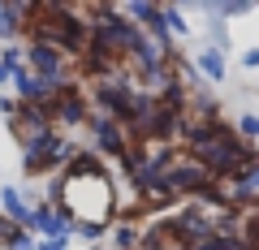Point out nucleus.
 <instances>
[{
	"label": "nucleus",
	"instance_id": "5",
	"mask_svg": "<svg viewBox=\"0 0 259 250\" xmlns=\"http://www.w3.org/2000/svg\"><path fill=\"white\" fill-rule=\"evenodd\" d=\"M160 18H164V30H168V39H173L177 47L190 39V18H186L177 5H160Z\"/></svg>",
	"mask_w": 259,
	"mask_h": 250
},
{
	"label": "nucleus",
	"instance_id": "11",
	"mask_svg": "<svg viewBox=\"0 0 259 250\" xmlns=\"http://www.w3.org/2000/svg\"><path fill=\"white\" fill-rule=\"evenodd\" d=\"M9 250H35V237H30V233L22 229L18 237H13V246H9Z\"/></svg>",
	"mask_w": 259,
	"mask_h": 250
},
{
	"label": "nucleus",
	"instance_id": "6",
	"mask_svg": "<svg viewBox=\"0 0 259 250\" xmlns=\"http://www.w3.org/2000/svg\"><path fill=\"white\" fill-rule=\"evenodd\" d=\"M207 47H216V52H225V56H229V47H233L229 22H221V18H207Z\"/></svg>",
	"mask_w": 259,
	"mask_h": 250
},
{
	"label": "nucleus",
	"instance_id": "12",
	"mask_svg": "<svg viewBox=\"0 0 259 250\" xmlns=\"http://www.w3.org/2000/svg\"><path fill=\"white\" fill-rule=\"evenodd\" d=\"M0 86H13V69L5 65V61H0Z\"/></svg>",
	"mask_w": 259,
	"mask_h": 250
},
{
	"label": "nucleus",
	"instance_id": "9",
	"mask_svg": "<svg viewBox=\"0 0 259 250\" xmlns=\"http://www.w3.org/2000/svg\"><path fill=\"white\" fill-rule=\"evenodd\" d=\"M18 224H13V220H5V216H0V250H9L13 246V237H18Z\"/></svg>",
	"mask_w": 259,
	"mask_h": 250
},
{
	"label": "nucleus",
	"instance_id": "10",
	"mask_svg": "<svg viewBox=\"0 0 259 250\" xmlns=\"http://www.w3.org/2000/svg\"><path fill=\"white\" fill-rule=\"evenodd\" d=\"M238 61H242V69H259V47H246Z\"/></svg>",
	"mask_w": 259,
	"mask_h": 250
},
{
	"label": "nucleus",
	"instance_id": "1",
	"mask_svg": "<svg viewBox=\"0 0 259 250\" xmlns=\"http://www.w3.org/2000/svg\"><path fill=\"white\" fill-rule=\"evenodd\" d=\"M177 151H186L190 160H199V164L216 177V185L233 181L238 168L250 164V160L259 156V147H255V142H246L229 121H190Z\"/></svg>",
	"mask_w": 259,
	"mask_h": 250
},
{
	"label": "nucleus",
	"instance_id": "2",
	"mask_svg": "<svg viewBox=\"0 0 259 250\" xmlns=\"http://www.w3.org/2000/svg\"><path fill=\"white\" fill-rule=\"evenodd\" d=\"M30 212H35V207H30V198L22 194L18 185H0V216H5V220H13L18 229H26Z\"/></svg>",
	"mask_w": 259,
	"mask_h": 250
},
{
	"label": "nucleus",
	"instance_id": "8",
	"mask_svg": "<svg viewBox=\"0 0 259 250\" xmlns=\"http://www.w3.org/2000/svg\"><path fill=\"white\" fill-rule=\"evenodd\" d=\"M233 130H238L246 142H255L259 138V112H242V117L233 121Z\"/></svg>",
	"mask_w": 259,
	"mask_h": 250
},
{
	"label": "nucleus",
	"instance_id": "3",
	"mask_svg": "<svg viewBox=\"0 0 259 250\" xmlns=\"http://www.w3.org/2000/svg\"><path fill=\"white\" fill-rule=\"evenodd\" d=\"M190 65H194V74L203 78V82H225V74H229V56L216 52V47H199Z\"/></svg>",
	"mask_w": 259,
	"mask_h": 250
},
{
	"label": "nucleus",
	"instance_id": "7",
	"mask_svg": "<svg viewBox=\"0 0 259 250\" xmlns=\"http://www.w3.org/2000/svg\"><path fill=\"white\" fill-rule=\"evenodd\" d=\"M194 250H246L238 237H225V233H212V237H203V241H194Z\"/></svg>",
	"mask_w": 259,
	"mask_h": 250
},
{
	"label": "nucleus",
	"instance_id": "4",
	"mask_svg": "<svg viewBox=\"0 0 259 250\" xmlns=\"http://www.w3.org/2000/svg\"><path fill=\"white\" fill-rule=\"evenodd\" d=\"M22 22H26V5L0 0V43H9V39H22Z\"/></svg>",
	"mask_w": 259,
	"mask_h": 250
}]
</instances>
